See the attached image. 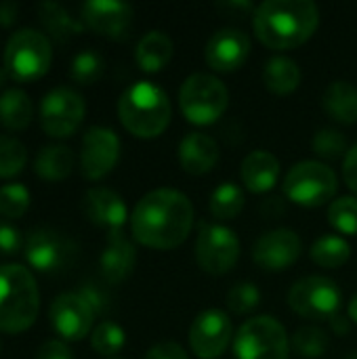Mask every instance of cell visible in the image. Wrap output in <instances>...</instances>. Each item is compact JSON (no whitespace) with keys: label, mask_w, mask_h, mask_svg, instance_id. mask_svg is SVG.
<instances>
[{"label":"cell","mask_w":357,"mask_h":359,"mask_svg":"<svg viewBox=\"0 0 357 359\" xmlns=\"http://www.w3.org/2000/svg\"><path fill=\"white\" fill-rule=\"evenodd\" d=\"M194 225V206L177 189H154L145 194L130 217L133 238L156 250L181 246Z\"/></svg>","instance_id":"6da1fadb"},{"label":"cell","mask_w":357,"mask_h":359,"mask_svg":"<svg viewBox=\"0 0 357 359\" xmlns=\"http://www.w3.org/2000/svg\"><path fill=\"white\" fill-rule=\"evenodd\" d=\"M252 25L265 46L295 48L316 34L320 11L311 0H265L255 8Z\"/></svg>","instance_id":"7a4b0ae2"},{"label":"cell","mask_w":357,"mask_h":359,"mask_svg":"<svg viewBox=\"0 0 357 359\" xmlns=\"http://www.w3.org/2000/svg\"><path fill=\"white\" fill-rule=\"evenodd\" d=\"M118 116L130 135L139 139H154L170 124L173 107L160 86L141 80L120 95Z\"/></svg>","instance_id":"3957f363"},{"label":"cell","mask_w":357,"mask_h":359,"mask_svg":"<svg viewBox=\"0 0 357 359\" xmlns=\"http://www.w3.org/2000/svg\"><path fill=\"white\" fill-rule=\"evenodd\" d=\"M40 292L32 271L17 263L0 265V332L19 334L34 326Z\"/></svg>","instance_id":"277c9868"},{"label":"cell","mask_w":357,"mask_h":359,"mask_svg":"<svg viewBox=\"0 0 357 359\" xmlns=\"http://www.w3.org/2000/svg\"><path fill=\"white\" fill-rule=\"evenodd\" d=\"M53 61L50 38L34 27H21L6 40L2 67L17 82H29L42 78Z\"/></svg>","instance_id":"5b68a950"},{"label":"cell","mask_w":357,"mask_h":359,"mask_svg":"<svg viewBox=\"0 0 357 359\" xmlns=\"http://www.w3.org/2000/svg\"><path fill=\"white\" fill-rule=\"evenodd\" d=\"M179 103L183 116L191 124H213L217 122L229 103V93L225 84L210 74L189 76L179 93Z\"/></svg>","instance_id":"8992f818"},{"label":"cell","mask_w":357,"mask_h":359,"mask_svg":"<svg viewBox=\"0 0 357 359\" xmlns=\"http://www.w3.org/2000/svg\"><path fill=\"white\" fill-rule=\"evenodd\" d=\"M234 353L238 359H288L286 330L269 316L248 320L234 339Z\"/></svg>","instance_id":"52a82bcc"},{"label":"cell","mask_w":357,"mask_h":359,"mask_svg":"<svg viewBox=\"0 0 357 359\" xmlns=\"http://www.w3.org/2000/svg\"><path fill=\"white\" fill-rule=\"evenodd\" d=\"M284 194L299 206H322L337 194V175L322 162H299L284 179Z\"/></svg>","instance_id":"ba28073f"},{"label":"cell","mask_w":357,"mask_h":359,"mask_svg":"<svg viewBox=\"0 0 357 359\" xmlns=\"http://www.w3.org/2000/svg\"><path fill=\"white\" fill-rule=\"evenodd\" d=\"M343 294L330 278L311 276L299 280L288 292V305L305 320H332L339 316Z\"/></svg>","instance_id":"9c48e42d"},{"label":"cell","mask_w":357,"mask_h":359,"mask_svg":"<svg viewBox=\"0 0 357 359\" xmlns=\"http://www.w3.org/2000/svg\"><path fill=\"white\" fill-rule=\"evenodd\" d=\"M86 105L80 93L69 86L48 90L40 101V126L53 139L72 137L82 124Z\"/></svg>","instance_id":"30bf717a"},{"label":"cell","mask_w":357,"mask_h":359,"mask_svg":"<svg viewBox=\"0 0 357 359\" xmlns=\"http://www.w3.org/2000/svg\"><path fill=\"white\" fill-rule=\"evenodd\" d=\"M198 265L210 276H223L234 269L240 259V242L236 233L219 223H200L196 242Z\"/></svg>","instance_id":"8fae6325"},{"label":"cell","mask_w":357,"mask_h":359,"mask_svg":"<svg viewBox=\"0 0 357 359\" xmlns=\"http://www.w3.org/2000/svg\"><path fill=\"white\" fill-rule=\"evenodd\" d=\"M76 255V246L63 233L50 227L34 229L23 248V257L27 265L40 273H57L69 265Z\"/></svg>","instance_id":"7c38bea8"},{"label":"cell","mask_w":357,"mask_h":359,"mask_svg":"<svg viewBox=\"0 0 357 359\" xmlns=\"http://www.w3.org/2000/svg\"><path fill=\"white\" fill-rule=\"evenodd\" d=\"M120 158V139L112 128L90 126L82 137L80 170L86 179H103Z\"/></svg>","instance_id":"4fadbf2b"},{"label":"cell","mask_w":357,"mask_h":359,"mask_svg":"<svg viewBox=\"0 0 357 359\" xmlns=\"http://www.w3.org/2000/svg\"><path fill=\"white\" fill-rule=\"evenodd\" d=\"M234 328L227 313L219 309L202 311L189 328L191 351L200 359H217L231 341Z\"/></svg>","instance_id":"5bb4252c"},{"label":"cell","mask_w":357,"mask_h":359,"mask_svg":"<svg viewBox=\"0 0 357 359\" xmlns=\"http://www.w3.org/2000/svg\"><path fill=\"white\" fill-rule=\"evenodd\" d=\"M55 332L65 341H82L93 330L95 313L78 292H63L55 297L48 309Z\"/></svg>","instance_id":"9a60e30c"},{"label":"cell","mask_w":357,"mask_h":359,"mask_svg":"<svg viewBox=\"0 0 357 359\" xmlns=\"http://www.w3.org/2000/svg\"><path fill=\"white\" fill-rule=\"evenodd\" d=\"M301 250V238L292 229H274L257 240L252 259L265 271H284L297 263Z\"/></svg>","instance_id":"2e32d148"},{"label":"cell","mask_w":357,"mask_h":359,"mask_svg":"<svg viewBox=\"0 0 357 359\" xmlns=\"http://www.w3.org/2000/svg\"><path fill=\"white\" fill-rule=\"evenodd\" d=\"M80 17L84 27L105 38L120 40L130 27L133 6L116 0H88L80 6Z\"/></svg>","instance_id":"e0dca14e"},{"label":"cell","mask_w":357,"mask_h":359,"mask_svg":"<svg viewBox=\"0 0 357 359\" xmlns=\"http://www.w3.org/2000/svg\"><path fill=\"white\" fill-rule=\"evenodd\" d=\"M250 55V38L242 29H219L206 44L204 57L215 72H234Z\"/></svg>","instance_id":"ac0fdd59"},{"label":"cell","mask_w":357,"mask_h":359,"mask_svg":"<svg viewBox=\"0 0 357 359\" xmlns=\"http://www.w3.org/2000/svg\"><path fill=\"white\" fill-rule=\"evenodd\" d=\"M82 208L90 223H95L99 227H107L109 231H122V227L128 219L124 200L107 187L88 189L84 196Z\"/></svg>","instance_id":"d6986e66"},{"label":"cell","mask_w":357,"mask_h":359,"mask_svg":"<svg viewBox=\"0 0 357 359\" xmlns=\"http://www.w3.org/2000/svg\"><path fill=\"white\" fill-rule=\"evenodd\" d=\"M99 263H101V273L109 284L124 282L133 273L137 263V252L133 242L122 231H109Z\"/></svg>","instance_id":"ffe728a7"},{"label":"cell","mask_w":357,"mask_h":359,"mask_svg":"<svg viewBox=\"0 0 357 359\" xmlns=\"http://www.w3.org/2000/svg\"><path fill=\"white\" fill-rule=\"evenodd\" d=\"M179 160L189 175H206L219 162V147L208 135L189 133L179 145Z\"/></svg>","instance_id":"44dd1931"},{"label":"cell","mask_w":357,"mask_h":359,"mask_svg":"<svg viewBox=\"0 0 357 359\" xmlns=\"http://www.w3.org/2000/svg\"><path fill=\"white\" fill-rule=\"evenodd\" d=\"M280 177V162L274 154L257 149L248 154L242 162V181L255 194L269 191Z\"/></svg>","instance_id":"7402d4cb"},{"label":"cell","mask_w":357,"mask_h":359,"mask_svg":"<svg viewBox=\"0 0 357 359\" xmlns=\"http://www.w3.org/2000/svg\"><path fill=\"white\" fill-rule=\"evenodd\" d=\"M38 19L48 32V36L57 42H67L84 32V23L59 2H40Z\"/></svg>","instance_id":"603a6c76"},{"label":"cell","mask_w":357,"mask_h":359,"mask_svg":"<svg viewBox=\"0 0 357 359\" xmlns=\"http://www.w3.org/2000/svg\"><path fill=\"white\" fill-rule=\"evenodd\" d=\"M135 59H137V63H139V67L143 72H147V74L160 72L173 59V40H170V36H166L160 29L147 32L137 44Z\"/></svg>","instance_id":"cb8c5ba5"},{"label":"cell","mask_w":357,"mask_h":359,"mask_svg":"<svg viewBox=\"0 0 357 359\" xmlns=\"http://www.w3.org/2000/svg\"><path fill=\"white\" fill-rule=\"evenodd\" d=\"M324 109L343 124L357 122V88L347 80L332 82L322 97Z\"/></svg>","instance_id":"d4e9b609"},{"label":"cell","mask_w":357,"mask_h":359,"mask_svg":"<svg viewBox=\"0 0 357 359\" xmlns=\"http://www.w3.org/2000/svg\"><path fill=\"white\" fill-rule=\"evenodd\" d=\"M34 118V105L23 88H6L0 95V124L11 130H23Z\"/></svg>","instance_id":"484cf974"},{"label":"cell","mask_w":357,"mask_h":359,"mask_svg":"<svg viewBox=\"0 0 357 359\" xmlns=\"http://www.w3.org/2000/svg\"><path fill=\"white\" fill-rule=\"evenodd\" d=\"M34 170L44 181H61L74 170V151L67 145H46L38 151Z\"/></svg>","instance_id":"4316f807"},{"label":"cell","mask_w":357,"mask_h":359,"mask_svg":"<svg viewBox=\"0 0 357 359\" xmlns=\"http://www.w3.org/2000/svg\"><path fill=\"white\" fill-rule=\"evenodd\" d=\"M265 86L276 95H290L301 82V69L297 61L288 57H274L265 63L263 72Z\"/></svg>","instance_id":"83f0119b"},{"label":"cell","mask_w":357,"mask_h":359,"mask_svg":"<svg viewBox=\"0 0 357 359\" xmlns=\"http://www.w3.org/2000/svg\"><path fill=\"white\" fill-rule=\"evenodd\" d=\"M309 255H311L314 263H318L320 267L337 269V267H343L349 261L351 246L339 236H322V238H318L314 242Z\"/></svg>","instance_id":"f1b7e54d"},{"label":"cell","mask_w":357,"mask_h":359,"mask_svg":"<svg viewBox=\"0 0 357 359\" xmlns=\"http://www.w3.org/2000/svg\"><path fill=\"white\" fill-rule=\"evenodd\" d=\"M208 206H210V212H213L215 219H219V221H231L244 208V191L236 183L227 181V183L219 185L213 191Z\"/></svg>","instance_id":"f546056e"},{"label":"cell","mask_w":357,"mask_h":359,"mask_svg":"<svg viewBox=\"0 0 357 359\" xmlns=\"http://www.w3.org/2000/svg\"><path fill=\"white\" fill-rule=\"evenodd\" d=\"M124 343H126V334L114 322H101L93 330V334H90V347H93V351L99 353V355H103V358H112V355L120 353L122 347H124Z\"/></svg>","instance_id":"4dcf8cb0"},{"label":"cell","mask_w":357,"mask_h":359,"mask_svg":"<svg viewBox=\"0 0 357 359\" xmlns=\"http://www.w3.org/2000/svg\"><path fill=\"white\" fill-rule=\"evenodd\" d=\"M27 149L25 145L8 135H0V179L19 175L25 168Z\"/></svg>","instance_id":"1f68e13d"},{"label":"cell","mask_w":357,"mask_h":359,"mask_svg":"<svg viewBox=\"0 0 357 359\" xmlns=\"http://www.w3.org/2000/svg\"><path fill=\"white\" fill-rule=\"evenodd\" d=\"M103 67H105V63H103L101 55L86 48V50H82V53H78L74 57L72 67H69V76H72L74 82H78L82 86H88V84H93V82H97L101 78Z\"/></svg>","instance_id":"d6a6232c"},{"label":"cell","mask_w":357,"mask_h":359,"mask_svg":"<svg viewBox=\"0 0 357 359\" xmlns=\"http://www.w3.org/2000/svg\"><path fill=\"white\" fill-rule=\"evenodd\" d=\"M29 208V191L21 183H8L0 187V217L21 219Z\"/></svg>","instance_id":"836d02e7"},{"label":"cell","mask_w":357,"mask_h":359,"mask_svg":"<svg viewBox=\"0 0 357 359\" xmlns=\"http://www.w3.org/2000/svg\"><path fill=\"white\" fill-rule=\"evenodd\" d=\"M292 345H295V351L301 358H322L328 351V337H326L324 330H320L316 326H305V328H299L295 332Z\"/></svg>","instance_id":"e575fe53"},{"label":"cell","mask_w":357,"mask_h":359,"mask_svg":"<svg viewBox=\"0 0 357 359\" xmlns=\"http://www.w3.org/2000/svg\"><path fill=\"white\" fill-rule=\"evenodd\" d=\"M328 221L337 231L357 236V198L345 196L335 200L328 208Z\"/></svg>","instance_id":"d590c367"},{"label":"cell","mask_w":357,"mask_h":359,"mask_svg":"<svg viewBox=\"0 0 357 359\" xmlns=\"http://www.w3.org/2000/svg\"><path fill=\"white\" fill-rule=\"evenodd\" d=\"M314 151L320 158L326 160H339L341 156H347V141L343 133L335 128H322L314 137Z\"/></svg>","instance_id":"8d00e7d4"},{"label":"cell","mask_w":357,"mask_h":359,"mask_svg":"<svg viewBox=\"0 0 357 359\" xmlns=\"http://www.w3.org/2000/svg\"><path fill=\"white\" fill-rule=\"evenodd\" d=\"M259 303H261V290L255 284H250V282L236 284L227 292V307L234 313H238V316L255 311L259 307Z\"/></svg>","instance_id":"74e56055"},{"label":"cell","mask_w":357,"mask_h":359,"mask_svg":"<svg viewBox=\"0 0 357 359\" xmlns=\"http://www.w3.org/2000/svg\"><path fill=\"white\" fill-rule=\"evenodd\" d=\"M25 248L23 233L6 219H0V257H15Z\"/></svg>","instance_id":"f35d334b"},{"label":"cell","mask_w":357,"mask_h":359,"mask_svg":"<svg viewBox=\"0 0 357 359\" xmlns=\"http://www.w3.org/2000/svg\"><path fill=\"white\" fill-rule=\"evenodd\" d=\"M78 294L84 299V303L93 309L95 316H101L109 309V294L103 286L95 284V282H86L80 286Z\"/></svg>","instance_id":"ab89813d"},{"label":"cell","mask_w":357,"mask_h":359,"mask_svg":"<svg viewBox=\"0 0 357 359\" xmlns=\"http://www.w3.org/2000/svg\"><path fill=\"white\" fill-rule=\"evenodd\" d=\"M36 359H74V355L63 341H46L38 347Z\"/></svg>","instance_id":"60d3db41"},{"label":"cell","mask_w":357,"mask_h":359,"mask_svg":"<svg viewBox=\"0 0 357 359\" xmlns=\"http://www.w3.org/2000/svg\"><path fill=\"white\" fill-rule=\"evenodd\" d=\"M145 359H187V353L177 343H160L147 351Z\"/></svg>","instance_id":"b9f144b4"},{"label":"cell","mask_w":357,"mask_h":359,"mask_svg":"<svg viewBox=\"0 0 357 359\" xmlns=\"http://www.w3.org/2000/svg\"><path fill=\"white\" fill-rule=\"evenodd\" d=\"M343 177H345V183L347 187L357 196V145L351 147L345 156V162H343Z\"/></svg>","instance_id":"7bdbcfd3"},{"label":"cell","mask_w":357,"mask_h":359,"mask_svg":"<svg viewBox=\"0 0 357 359\" xmlns=\"http://www.w3.org/2000/svg\"><path fill=\"white\" fill-rule=\"evenodd\" d=\"M17 17H19V4H17V2L6 0V2L0 4V25H2V27L13 25V23L17 21Z\"/></svg>","instance_id":"ee69618b"},{"label":"cell","mask_w":357,"mask_h":359,"mask_svg":"<svg viewBox=\"0 0 357 359\" xmlns=\"http://www.w3.org/2000/svg\"><path fill=\"white\" fill-rule=\"evenodd\" d=\"M330 326H332L335 334L345 337V334H349V330H351V320L339 313V316H335V318L330 320Z\"/></svg>","instance_id":"f6af8a7d"},{"label":"cell","mask_w":357,"mask_h":359,"mask_svg":"<svg viewBox=\"0 0 357 359\" xmlns=\"http://www.w3.org/2000/svg\"><path fill=\"white\" fill-rule=\"evenodd\" d=\"M349 320H353L357 324V294L351 299V303H349Z\"/></svg>","instance_id":"bcb514c9"},{"label":"cell","mask_w":357,"mask_h":359,"mask_svg":"<svg viewBox=\"0 0 357 359\" xmlns=\"http://www.w3.org/2000/svg\"><path fill=\"white\" fill-rule=\"evenodd\" d=\"M8 78H11V76H8V72H6L4 67H0V88L8 82Z\"/></svg>","instance_id":"7dc6e473"},{"label":"cell","mask_w":357,"mask_h":359,"mask_svg":"<svg viewBox=\"0 0 357 359\" xmlns=\"http://www.w3.org/2000/svg\"><path fill=\"white\" fill-rule=\"evenodd\" d=\"M345 359H357V351H353V353H349V355H347V358Z\"/></svg>","instance_id":"c3c4849f"},{"label":"cell","mask_w":357,"mask_h":359,"mask_svg":"<svg viewBox=\"0 0 357 359\" xmlns=\"http://www.w3.org/2000/svg\"><path fill=\"white\" fill-rule=\"evenodd\" d=\"M0 351H2V343H0Z\"/></svg>","instance_id":"681fc988"}]
</instances>
